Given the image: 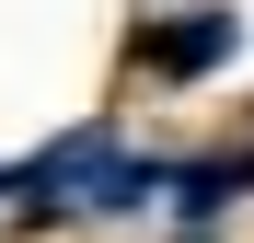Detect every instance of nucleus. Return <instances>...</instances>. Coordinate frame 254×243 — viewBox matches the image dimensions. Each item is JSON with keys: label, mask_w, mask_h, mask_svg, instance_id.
I'll return each mask as SVG.
<instances>
[{"label": "nucleus", "mask_w": 254, "mask_h": 243, "mask_svg": "<svg viewBox=\"0 0 254 243\" xmlns=\"http://www.w3.org/2000/svg\"><path fill=\"white\" fill-rule=\"evenodd\" d=\"M23 197L58 209V220H81V209H150V197H174V162L127 151L116 128H69V139H47L23 162Z\"/></svg>", "instance_id": "obj_1"}, {"label": "nucleus", "mask_w": 254, "mask_h": 243, "mask_svg": "<svg viewBox=\"0 0 254 243\" xmlns=\"http://www.w3.org/2000/svg\"><path fill=\"white\" fill-rule=\"evenodd\" d=\"M243 47V23L220 12V0H174V12H139V70L150 81H208Z\"/></svg>", "instance_id": "obj_2"}, {"label": "nucleus", "mask_w": 254, "mask_h": 243, "mask_svg": "<svg viewBox=\"0 0 254 243\" xmlns=\"http://www.w3.org/2000/svg\"><path fill=\"white\" fill-rule=\"evenodd\" d=\"M174 197H185L196 220L220 209V197H254V151H208V162H185V174H174Z\"/></svg>", "instance_id": "obj_3"}, {"label": "nucleus", "mask_w": 254, "mask_h": 243, "mask_svg": "<svg viewBox=\"0 0 254 243\" xmlns=\"http://www.w3.org/2000/svg\"><path fill=\"white\" fill-rule=\"evenodd\" d=\"M12 185H23V162H0V197H12Z\"/></svg>", "instance_id": "obj_4"}]
</instances>
